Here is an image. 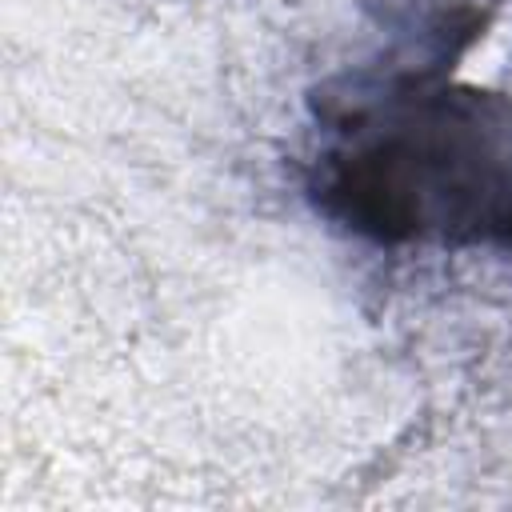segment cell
I'll return each mask as SVG.
<instances>
[{"label":"cell","mask_w":512,"mask_h":512,"mask_svg":"<svg viewBox=\"0 0 512 512\" xmlns=\"http://www.w3.org/2000/svg\"><path fill=\"white\" fill-rule=\"evenodd\" d=\"M300 184L372 248L512 256V96L440 64L336 76L312 96Z\"/></svg>","instance_id":"cell-1"}]
</instances>
